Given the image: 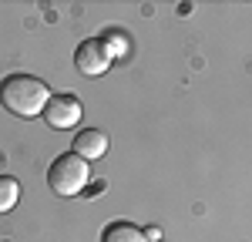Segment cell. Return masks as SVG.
I'll return each instance as SVG.
<instances>
[{"label":"cell","mask_w":252,"mask_h":242,"mask_svg":"<svg viewBox=\"0 0 252 242\" xmlns=\"http://www.w3.org/2000/svg\"><path fill=\"white\" fill-rule=\"evenodd\" d=\"M20 202V182L14 175H0V215Z\"/></svg>","instance_id":"obj_7"},{"label":"cell","mask_w":252,"mask_h":242,"mask_svg":"<svg viewBox=\"0 0 252 242\" xmlns=\"http://www.w3.org/2000/svg\"><path fill=\"white\" fill-rule=\"evenodd\" d=\"M145 239H148V242H161V229H155V225L145 229Z\"/></svg>","instance_id":"obj_9"},{"label":"cell","mask_w":252,"mask_h":242,"mask_svg":"<svg viewBox=\"0 0 252 242\" xmlns=\"http://www.w3.org/2000/svg\"><path fill=\"white\" fill-rule=\"evenodd\" d=\"M101 47H104V54L115 60V58H121V54H128V37L125 34H118V30H111V34H104L101 37Z\"/></svg>","instance_id":"obj_8"},{"label":"cell","mask_w":252,"mask_h":242,"mask_svg":"<svg viewBox=\"0 0 252 242\" xmlns=\"http://www.w3.org/2000/svg\"><path fill=\"white\" fill-rule=\"evenodd\" d=\"M91 182V165L84 158H78L74 151H64L54 158L51 172H47V188L58 195V199H74L88 188Z\"/></svg>","instance_id":"obj_2"},{"label":"cell","mask_w":252,"mask_h":242,"mask_svg":"<svg viewBox=\"0 0 252 242\" xmlns=\"http://www.w3.org/2000/svg\"><path fill=\"white\" fill-rule=\"evenodd\" d=\"M44 121H47L51 128H58V131L74 128L81 121V101L74 98V94H51L47 108H44Z\"/></svg>","instance_id":"obj_3"},{"label":"cell","mask_w":252,"mask_h":242,"mask_svg":"<svg viewBox=\"0 0 252 242\" xmlns=\"http://www.w3.org/2000/svg\"><path fill=\"white\" fill-rule=\"evenodd\" d=\"M101 242H148V239H145V229H138L135 222H111L104 229Z\"/></svg>","instance_id":"obj_6"},{"label":"cell","mask_w":252,"mask_h":242,"mask_svg":"<svg viewBox=\"0 0 252 242\" xmlns=\"http://www.w3.org/2000/svg\"><path fill=\"white\" fill-rule=\"evenodd\" d=\"M71 148H74L78 158H84L88 165H91L94 158H101V155L108 151V135H104L101 128H88V131H81L78 138H74Z\"/></svg>","instance_id":"obj_5"},{"label":"cell","mask_w":252,"mask_h":242,"mask_svg":"<svg viewBox=\"0 0 252 242\" xmlns=\"http://www.w3.org/2000/svg\"><path fill=\"white\" fill-rule=\"evenodd\" d=\"M51 101V88L34 74H10L0 81V104L17 118H37Z\"/></svg>","instance_id":"obj_1"},{"label":"cell","mask_w":252,"mask_h":242,"mask_svg":"<svg viewBox=\"0 0 252 242\" xmlns=\"http://www.w3.org/2000/svg\"><path fill=\"white\" fill-rule=\"evenodd\" d=\"M74 67H78L81 74H88V78H97V74H104V71L111 67V58L104 54V47H101V37H94V40H81L78 51H74Z\"/></svg>","instance_id":"obj_4"}]
</instances>
